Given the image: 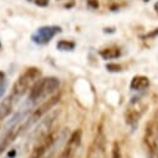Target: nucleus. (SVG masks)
I'll list each match as a JSON object with an SVG mask.
<instances>
[{
	"label": "nucleus",
	"instance_id": "1",
	"mask_svg": "<svg viewBox=\"0 0 158 158\" xmlns=\"http://www.w3.org/2000/svg\"><path fill=\"white\" fill-rule=\"evenodd\" d=\"M60 87V80L57 77L50 76V77H43L31 86L29 91V103H37L39 101L45 100L46 97L51 96L56 90Z\"/></svg>",
	"mask_w": 158,
	"mask_h": 158
},
{
	"label": "nucleus",
	"instance_id": "2",
	"mask_svg": "<svg viewBox=\"0 0 158 158\" xmlns=\"http://www.w3.org/2000/svg\"><path fill=\"white\" fill-rule=\"evenodd\" d=\"M40 76H41L40 69H36V67L26 69L15 81L11 90V95L15 96L18 100H20L27 91H30L31 86L40 78Z\"/></svg>",
	"mask_w": 158,
	"mask_h": 158
},
{
	"label": "nucleus",
	"instance_id": "3",
	"mask_svg": "<svg viewBox=\"0 0 158 158\" xmlns=\"http://www.w3.org/2000/svg\"><path fill=\"white\" fill-rule=\"evenodd\" d=\"M144 146L148 158H158V122H151L144 132Z\"/></svg>",
	"mask_w": 158,
	"mask_h": 158
},
{
	"label": "nucleus",
	"instance_id": "4",
	"mask_svg": "<svg viewBox=\"0 0 158 158\" xmlns=\"http://www.w3.org/2000/svg\"><path fill=\"white\" fill-rule=\"evenodd\" d=\"M59 101H60V95H56V96H54V97H50V98L46 100L45 102H43V103L40 105V107H37V108L30 114V117L27 118V120L23 122V132H24L25 130L30 128L31 125H34L35 122H37L44 114L49 113L50 110H51Z\"/></svg>",
	"mask_w": 158,
	"mask_h": 158
},
{
	"label": "nucleus",
	"instance_id": "5",
	"mask_svg": "<svg viewBox=\"0 0 158 158\" xmlns=\"http://www.w3.org/2000/svg\"><path fill=\"white\" fill-rule=\"evenodd\" d=\"M60 32H61V27L57 25L40 26L31 35V40L37 45H46Z\"/></svg>",
	"mask_w": 158,
	"mask_h": 158
},
{
	"label": "nucleus",
	"instance_id": "6",
	"mask_svg": "<svg viewBox=\"0 0 158 158\" xmlns=\"http://www.w3.org/2000/svg\"><path fill=\"white\" fill-rule=\"evenodd\" d=\"M81 139H82V131L80 128L75 130L71 133V136L69 137V139L64 147V151L61 153V158H73L77 149L81 146Z\"/></svg>",
	"mask_w": 158,
	"mask_h": 158
},
{
	"label": "nucleus",
	"instance_id": "7",
	"mask_svg": "<svg viewBox=\"0 0 158 158\" xmlns=\"http://www.w3.org/2000/svg\"><path fill=\"white\" fill-rule=\"evenodd\" d=\"M56 116H57V112L51 113V114H49L46 118H44V120L37 125L36 130L34 131V133H32V139H35V141L37 142V141H40L43 137H45V136L49 133V131H50V128H51V126H52V123H54V121H55Z\"/></svg>",
	"mask_w": 158,
	"mask_h": 158
},
{
	"label": "nucleus",
	"instance_id": "8",
	"mask_svg": "<svg viewBox=\"0 0 158 158\" xmlns=\"http://www.w3.org/2000/svg\"><path fill=\"white\" fill-rule=\"evenodd\" d=\"M18 101L19 100L15 96H13L11 94L9 96H6L4 100H2V102H0V121L5 120L9 114H11L14 106Z\"/></svg>",
	"mask_w": 158,
	"mask_h": 158
},
{
	"label": "nucleus",
	"instance_id": "9",
	"mask_svg": "<svg viewBox=\"0 0 158 158\" xmlns=\"http://www.w3.org/2000/svg\"><path fill=\"white\" fill-rule=\"evenodd\" d=\"M149 86V80L148 77L146 76H142V75H138V76H135L131 81V90L132 91H143L146 90L147 87Z\"/></svg>",
	"mask_w": 158,
	"mask_h": 158
},
{
	"label": "nucleus",
	"instance_id": "10",
	"mask_svg": "<svg viewBox=\"0 0 158 158\" xmlns=\"http://www.w3.org/2000/svg\"><path fill=\"white\" fill-rule=\"evenodd\" d=\"M100 55L105 60H112V59H117L121 56V50L117 48H108V49H103L100 52Z\"/></svg>",
	"mask_w": 158,
	"mask_h": 158
},
{
	"label": "nucleus",
	"instance_id": "11",
	"mask_svg": "<svg viewBox=\"0 0 158 158\" xmlns=\"http://www.w3.org/2000/svg\"><path fill=\"white\" fill-rule=\"evenodd\" d=\"M56 48L61 51H72L76 48V44L73 41H70V40H60L56 44Z\"/></svg>",
	"mask_w": 158,
	"mask_h": 158
},
{
	"label": "nucleus",
	"instance_id": "12",
	"mask_svg": "<svg viewBox=\"0 0 158 158\" xmlns=\"http://www.w3.org/2000/svg\"><path fill=\"white\" fill-rule=\"evenodd\" d=\"M121 147L118 142H113L112 144V153H111V158H121Z\"/></svg>",
	"mask_w": 158,
	"mask_h": 158
},
{
	"label": "nucleus",
	"instance_id": "13",
	"mask_svg": "<svg viewBox=\"0 0 158 158\" xmlns=\"http://www.w3.org/2000/svg\"><path fill=\"white\" fill-rule=\"evenodd\" d=\"M5 89H6V77L3 71H0V97L4 95Z\"/></svg>",
	"mask_w": 158,
	"mask_h": 158
},
{
	"label": "nucleus",
	"instance_id": "14",
	"mask_svg": "<svg viewBox=\"0 0 158 158\" xmlns=\"http://www.w3.org/2000/svg\"><path fill=\"white\" fill-rule=\"evenodd\" d=\"M106 69L111 72H120L122 70V66L118 65V64H107L106 65Z\"/></svg>",
	"mask_w": 158,
	"mask_h": 158
},
{
	"label": "nucleus",
	"instance_id": "15",
	"mask_svg": "<svg viewBox=\"0 0 158 158\" xmlns=\"http://www.w3.org/2000/svg\"><path fill=\"white\" fill-rule=\"evenodd\" d=\"M32 2L37 5V6H48L49 5V2H50V0H32Z\"/></svg>",
	"mask_w": 158,
	"mask_h": 158
},
{
	"label": "nucleus",
	"instance_id": "16",
	"mask_svg": "<svg viewBox=\"0 0 158 158\" xmlns=\"http://www.w3.org/2000/svg\"><path fill=\"white\" fill-rule=\"evenodd\" d=\"M157 35H158V27H157V29H154V31H152V32L147 34V35H146V36H143V37H144V39H147V37L149 39V37H154V36H157Z\"/></svg>",
	"mask_w": 158,
	"mask_h": 158
},
{
	"label": "nucleus",
	"instance_id": "17",
	"mask_svg": "<svg viewBox=\"0 0 158 158\" xmlns=\"http://www.w3.org/2000/svg\"><path fill=\"white\" fill-rule=\"evenodd\" d=\"M15 156H16V149H10L9 151V153H8V156H6V158H15Z\"/></svg>",
	"mask_w": 158,
	"mask_h": 158
},
{
	"label": "nucleus",
	"instance_id": "18",
	"mask_svg": "<svg viewBox=\"0 0 158 158\" xmlns=\"http://www.w3.org/2000/svg\"><path fill=\"white\" fill-rule=\"evenodd\" d=\"M89 5L92 6V8H97V6H98V3L96 2V0H90V2H89Z\"/></svg>",
	"mask_w": 158,
	"mask_h": 158
},
{
	"label": "nucleus",
	"instance_id": "19",
	"mask_svg": "<svg viewBox=\"0 0 158 158\" xmlns=\"http://www.w3.org/2000/svg\"><path fill=\"white\" fill-rule=\"evenodd\" d=\"M154 10L158 13V3H156V4H154Z\"/></svg>",
	"mask_w": 158,
	"mask_h": 158
},
{
	"label": "nucleus",
	"instance_id": "20",
	"mask_svg": "<svg viewBox=\"0 0 158 158\" xmlns=\"http://www.w3.org/2000/svg\"><path fill=\"white\" fill-rule=\"evenodd\" d=\"M0 49H2V43H0Z\"/></svg>",
	"mask_w": 158,
	"mask_h": 158
},
{
	"label": "nucleus",
	"instance_id": "21",
	"mask_svg": "<svg viewBox=\"0 0 158 158\" xmlns=\"http://www.w3.org/2000/svg\"><path fill=\"white\" fill-rule=\"evenodd\" d=\"M44 158H49V157H44Z\"/></svg>",
	"mask_w": 158,
	"mask_h": 158
},
{
	"label": "nucleus",
	"instance_id": "22",
	"mask_svg": "<svg viewBox=\"0 0 158 158\" xmlns=\"http://www.w3.org/2000/svg\"><path fill=\"white\" fill-rule=\"evenodd\" d=\"M94 158H98V157H94Z\"/></svg>",
	"mask_w": 158,
	"mask_h": 158
}]
</instances>
